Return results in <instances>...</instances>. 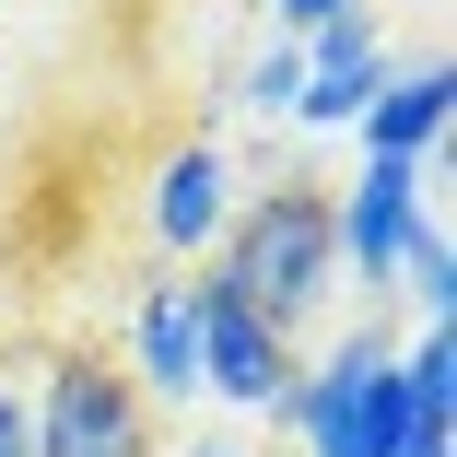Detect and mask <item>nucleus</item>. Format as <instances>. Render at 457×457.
Masks as SVG:
<instances>
[{
    "instance_id": "nucleus-11",
    "label": "nucleus",
    "mask_w": 457,
    "mask_h": 457,
    "mask_svg": "<svg viewBox=\"0 0 457 457\" xmlns=\"http://www.w3.org/2000/svg\"><path fill=\"white\" fill-rule=\"evenodd\" d=\"M399 294H411V317L422 328H445V305H457V246H445V223L422 212V235L399 246Z\"/></svg>"
},
{
    "instance_id": "nucleus-13",
    "label": "nucleus",
    "mask_w": 457,
    "mask_h": 457,
    "mask_svg": "<svg viewBox=\"0 0 457 457\" xmlns=\"http://www.w3.org/2000/svg\"><path fill=\"white\" fill-rule=\"evenodd\" d=\"M282 12V36H317V24H340V12H363V0H270Z\"/></svg>"
},
{
    "instance_id": "nucleus-4",
    "label": "nucleus",
    "mask_w": 457,
    "mask_h": 457,
    "mask_svg": "<svg viewBox=\"0 0 457 457\" xmlns=\"http://www.w3.org/2000/svg\"><path fill=\"white\" fill-rule=\"evenodd\" d=\"M188 305H200V387L235 399V411H258V422H282V399H294V340L258 328V317H246L235 294H212V282H188Z\"/></svg>"
},
{
    "instance_id": "nucleus-14",
    "label": "nucleus",
    "mask_w": 457,
    "mask_h": 457,
    "mask_svg": "<svg viewBox=\"0 0 457 457\" xmlns=\"http://www.w3.org/2000/svg\"><path fill=\"white\" fill-rule=\"evenodd\" d=\"M0 457H24V399L0 387Z\"/></svg>"
},
{
    "instance_id": "nucleus-5",
    "label": "nucleus",
    "mask_w": 457,
    "mask_h": 457,
    "mask_svg": "<svg viewBox=\"0 0 457 457\" xmlns=\"http://www.w3.org/2000/svg\"><path fill=\"white\" fill-rule=\"evenodd\" d=\"M328 235H340L352 282H399V246L422 235V164H376V153H363L328 188Z\"/></svg>"
},
{
    "instance_id": "nucleus-3",
    "label": "nucleus",
    "mask_w": 457,
    "mask_h": 457,
    "mask_svg": "<svg viewBox=\"0 0 457 457\" xmlns=\"http://www.w3.org/2000/svg\"><path fill=\"white\" fill-rule=\"evenodd\" d=\"M24 457H153V399L106 352H59L24 399Z\"/></svg>"
},
{
    "instance_id": "nucleus-2",
    "label": "nucleus",
    "mask_w": 457,
    "mask_h": 457,
    "mask_svg": "<svg viewBox=\"0 0 457 457\" xmlns=\"http://www.w3.org/2000/svg\"><path fill=\"white\" fill-rule=\"evenodd\" d=\"M282 422L305 434V457H399V445H422L411 434V399H399V352L376 328H352L328 363H294Z\"/></svg>"
},
{
    "instance_id": "nucleus-15",
    "label": "nucleus",
    "mask_w": 457,
    "mask_h": 457,
    "mask_svg": "<svg viewBox=\"0 0 457 457\" xmlns=\"http://www.w3.org/2000/svg\"><path fill=\"white\" fill-rule=\"evenodd\" d=\"M399 457H457V445H399Z\"/></svg>"
},
{
    "instance_id": "nucleus-1",
    "label": "nucleus",
    "mask_w": 457,
    "mask_h": 457,
    "mask_svg": "<svg viewBox=\"0 0 457 457\" xmlns=\"http://www.w3.org/2000/svg\"><path fill=\"white\" fill-rule=\"evenodd\" d=\"M200 282H212V294H235V305H246L258 328L305 340V328H317V305L340 294V235H328V188H317V176H282V188L235 200L223 246L200 258Z\"/></svg>"
},
{
    "instance_id": "nucleus-9",
    "label": "nucleus",
    "mask_w": 457,
    "mask_h": 457,
    "mask_svg": "<svg viewBox=\"0 0 457 457\" xmlns=\"http://www.w3.org/2000/svg\"><path fill=\"white\" fill-rule=\"evenodd\" d=\"M118 376H129L141 399H200V305H188V282H153V294H141Z\"/></svg>"
},
{
    "instance_id": "nucleus-8",
    "label": "nucleus",
    "mask_w": 457,
    "mask_h": 457,
    "mask_svg": "<svg viewBox=\"0 0 457 457\" xmlns=\"http://www.w3.org/2000/svg\"><path fill=\"white\" fill-rule=\"evenodd\" d=\"M445 118H457V71H387V95L352 118V141L376 153V164H434V141H445Z\"/></svg>"
},
{
    "instance_id": "nucleus-12",
    "label": "nucleus",
    "mask_w": 457,
    "mask_h": 457,
    "mask_svg": "<svg viewBox=\"0 0 457 457\" xmlns=\"http://www.w3.org/2000/svg\"><path fill=\"white\" fill-rule=\"evenodd\" d=\"M294 95H305V47L270 36V47L235 71V106H246V118H294Z\"/></svg>"
},
{
    "instance_id": "nucleus-7",
    "label": "nucleus",
    "mask_w": 457,
    "mask_h": 457,
    "mask_svg": "<svg viewBox=\"0 0 457 457\" xmlns=\"http://www.w3.org/2000/svg\"><path fill=\"white\" fill-rule=\"evenodd\" d=\"M223 223H235V164H223L212 141H176V153L153 164V246H164V258H212Z\"/></svg>"
},
{
    "instance_id": "nucleus-10",
    "label": "nucleus",
    "mask_w": 457,
    "mask_h": 457,
    "mask_svg": "<svg viewBox=\"0 0 457 457\" xmlns=\"http://www.w3.org/2000/svg\"><path fill=\"white\" fill-rule=\"evenodd\" d=\"M399 399H411V434L422 445H457V340L445 328H422L399 352Z\"/></svg>"
},
{
    "instance_id": "nucleus-6",
    "label": "nucleus",
    "mask_w": 457,
    "mask_h": 457,
    "mask_svg": "<svg viewBox=\"0 0 457 457\" xmlns=\"http://www.w3.org/2000/svg\"><path fill=\"white\" fill-rule=\"evenodd\" d=\"M294 47H305V95H294V129H352L363 106L387 95V36L363 24V12H340V24L294 36Z\"/></svg>"
},
{
    "instance_id": "nucleus-16",
    "label": "nucleus",
    "mask_w": 457,
    "mask_h": 457,
    "mask_svg": "<svg viewBox=\"0 0 457 457\" xmlns=\"http://www.w3.org/2000/svg\"><path fill=\"white\" fill-rule=\"evenodd\" d=\"M188 457H246V445H188Z\"/></svg>"
}]
</instances>
